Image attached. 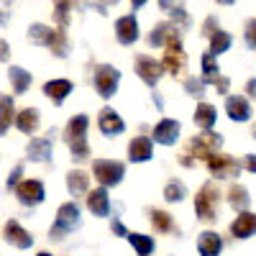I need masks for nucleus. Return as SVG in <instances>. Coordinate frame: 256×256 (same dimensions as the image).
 I'll return each instance as SVG.
<instances>
[{"label": "nucleus", "instance_id": "nucleus-13", "mask_svg": "<svg viewBox=\"0 0 256 256\" xmlns=\"http://www.w3.org/2000/svg\"><path fill=\"white\" fill-rule=\"evenodd\" d=\"M98 126H100V131H102L105 136H118V134H123V128H126L123 118H120L113 108H102V110H100Z\"/></svg>", "mask_w": 256, "mask_h": 256}, {"label": "nucleus", "instance_id": "nucleus-34", "mask_svg": "<svg viewBox=\"0 0 256 256\" xmlns=\"http://www.w3.org/2000/svg\"><path fill=\"white\" fill-rule=\"evenodd\" d=\"M184 195H187V190H184V184H182L180 180H172V182L166 184V190H164V198H166L169 202H180Z\"/></svg>", "mask_w": 256, "mask_h": 256}, {"label": "nucleus", "instance_id": "nucleus-26", "mask_svg": "<svg viewBox=\"0 0 256 256\" xmlns=\"http://www.w3.org/2000/svg\"><path fill=\"white\" fill-rule=\"evenodd\" d=\"M16 126L20 128L24 134H34L38 128V110L36 108H26L16 116Z\"/></svg>", "mask_w": 256, "mask_h": 256}, {"label": "nucleus", "instance_id": "nucleus-1", "mask_svg": "<svg viewBox=\"0 0 256 256\" xmlns=\"http://www.w3.org/2000/svg\"><path fill=\"white\" fill-rule=\"evenodd\" d=\"M28 38L34 41V44L38 46H46L54 52V56L64 59L70 52V44H67V34H64V28H49L44 24H34L28 28Z\"/></svg>", "mask_w": 256, "mask_h": 256}, {"label": "nucleus", "instance_id": "nucleus-12", "mask_svg": "<svg viewBox=\"0 0 256 256\" xmlns=\"http://www.w3.org/2000/svg\"><path fill=\"white\" fill-rule=\"evenodd\" d=\"M180 138V123L172 120V118H164L154 126V141L156 144H164V146H172L174 141Z\"/></svg>", "mask_w": 256, "mask_h": 256}, {"label": "nucleus", "instance_id": "nucleus-27", "mask_svg": "<svg viewBox=\"0 0 256 256\" xmlns=\"http://www.w3.org/2000/svg\"><path fill=\"white\" fill-rule=\"evenodd\" d=\"M218 77H220V67L216 62V54H212V52L202 54V82L205 84H216Z\"/></svg>", "mask_w": 256, "mask_h": 256}, {"label": "nucleus", "instance_id": "nucleus-50", "mask_svg": "<svg viewBox=\"0 0 256 256\" xmlns=\"http://www.w3.org/2000/svg\"><path fill=\"white\" fill-rule=\"evenodd\" d=\"M0 20H3V13H0Z\"/></svg>", "mask_w": 256, "mask_h": 256}, {"label": "nucleus", "instance_id": "nucleus-8", "mask_svg": "<svg viewBox=\"0 0 256 256\" xmlns=\"http://www.w3.org/2000/svg\"><path fill=\"white\" fill-rule=\"evenodd\" d=\"M118 82H120V72L110 64H100L95 70V88L100 92V98H113L118 90Z\"/></svg>", "mask_w": 256, "mask_h": 256}, {"label": "nucleus", "instance_id": "nucleus-48", "mask_svg": "<svg viewBox=\"0 0 256 256\" xmlns=\"http://www.w3.org/2000/svg\"><path fill=\"white\" fill-rule=\"evenodd\" d=\"M251 134H254V138H256V123H254V128H251Z\"/></svg>", "mask_w": 256, "mask_h": 256}, {"label": "nucleus", "instance_id": "nucleus-19", "mask_svg": "<svg viewBox=\"0 0 256 256\" xmlns=\"http://www.w3.org/2000/svg\"><path fill=\"white\" fill-rule=\"evenodd\" d=\"M88 208H90L92 216H100V218L108 216L110 212V198H108V192H105V187L88 192Z\"/></svg>", "mask_w": 256, "mask_h": 256}, {"label": "nucleus", "instance_id": "nucleus-24", "mask_svg": "<svg viewBox=\"0 0 256 256\" xmlns=\"http://www.w3.org/2000/svg\"><path fill=\"white\" fill-rule=\"evenodd\" d=\"M8 77H10V82H13V92H16V95H24V92L31 88V72H26V70L10 67V70H8Z\"/></svg>", "mask_w": 256, "mask_h": 256}, {"label": "nucleus", "instance_id": "nucleus-32", "mask_svg": "<svg viewBox=\"0 0 256 256\" xmlns=\"http://www.w3.org/2000/svg\"><path fill=\"white\" fill-rule=\"evenodd\" d=\"M74 6V0H54V18L59 28H67V18H70V10Z\"/></svg>", "mask_w": 256, "mask_h": 256}, {"label": "nucleus", "instance_id": "nucleus-44", "mask_svg": "<svg viewBox=\"0 0 256 256\" xmlns=\"http://www.w3.org/2000/svg\"><path fill=\"white\" fill-rule=\"evenodd\" d=\"M246 92H248L251 98H256V80H251V82L246 84Z\"/></svg>", "mask_w": 256, "mask_h": 256}, {"label": "nucleus", "instance_id": "nucleus-11", "mask_svg": "<svg viewBox=\"0 0 256 256\" xmlns=\"http://www.w3.org/2000/svg\"><path fill=\"white\" fill-rule=\"evenodd\" d=\"M136 72H138V77L148 84V88H154V84L162 80V64L154 62L152 56H138L136 59Z\"/></svg>", "mask_w": 256, "mask_h": 256}, {"label": "nucleus", "instance_id": "nucleus-3", "mask_svg": "<svg viewBox=\"0 0 256 256\" xmlns=\"http://www.w3.org/2000/svg\"><path fill=\"white\" fill-rule=\"evenodd\" d=\"M220 146H223V136H218V134H200V136H195L187 144V154L190 156H182V162L190 166L192 156L195 159H208L210 154H216Z\"/></svg>", "mask_w": 256, "mask_h": 256}, {"label": "nucleus", "instance_id": "nucleus-20", "mask_svg": "<svg viewBox=\"0 0 256 256\" xmlns=\"http://www.w3.org/2000/svg\"><path fill=\"white\" fill-rule=\"evenodd\" d=\"M26 152L31 162H52V152H54L52 138H31Z\"/></svg>", "mask_w": 256, "mask_h": 256}, {"label": "nucleus", "instance_id": "nucleus-36", "mask_svg": "<svg viewBox=\"0 0 256 256\" xmlns=\"http://www.w3.org/2000/svg\"><path fill=\"white\" fill-rule=\"evenodd\" d=\"M184 90L190 92V95H202V90H205V82L202 80H195V77H190V80H184Z\"/></svg>", "mask_w": 256, "mask_h": 256}, {"label": "nucleus", "instance_id": "nucleus-17", "mask_svg": "<svg viewBox=\"0 0 256 256\" xmlns=\"http://www.w3.org/2000/svg\"><path fill=\"white\" fill-rule=\"evenodd\" d=\"M226 110H228V118L230 120H238V123H244V120L251 118V105L241 95H230L226 100Z\"/></svg>", "mask_w": 256, "mask_h": 256}, {"label": "nucleus", "instance_id": "nucleus-39", "mask_svg": "<svg viewBox=\"0 0 256 256\" xmlns=\"http://www.w3.org/2000/svg\"><path fill=\"white\" fill-rule=\"evenodd\" d=\"M216 31H218V20L210 16V18L205 20V26H202V36H208V38H210V36L216 34Z\"/></svg>", "mask_w": 256, "mask_h": 256}, {"label": "nucleus", "instance_id": "nucleus-49", "mask_svg": "<svg viewBox=\"0 0 256 256\" xmlns=\"http://www.w3.org/2000/svg\"><path fill=\"white\" fill-rule=\"evenodd\" d=\"M38 256H52V254H46V251H41V254H38Z\"/></svg>", "mask_w": 256, "mask_h": 256}, {"label": "nucleus", "instance_id": "nucleus-45", "mask_svg": "<svg viewBox=\"0 0 256 256\" xmlns=\"http://www.w3.org/2000/svg\"><path fill=\"white\" fill-rule=\"evenodd\" d=\"M144 3H146V0H131V6H134V8H141Z\"/></svg>", "mask_w": 256, "mask_h": 256}, {"label": "nucleus", "instance_id": "nucleus-9", "mask_svg": "<svg viewBox=\"0 0 256 256\" xmlns=\"http://www.w3.org/2000/svg\"><path fill=\"white\" fill-rule=\"evenodd\" d=\"M208 169H210V174L212 177H218V180H226V177H236L238 174V162L236 159H230L226 154H210L208 159Z\"/></svg>", "mask_w": 256, "mask_h": 256}, {"label": "nucleus", "instance_id": "nucleus-46", "mask_svg": "<svg viewBox=\"0 0 256 256\" xmlns=\"http://www.w3.org/2000/svg\"><path fill=\"white\" fill-rule=\"evenodd\" d=\"M220 6H230V3H236V0H218Z\"/></svg>", "mask_w": 256, "mask_h": 256}, {"label": "nucleus", "instance_id": "nucleus-28", "mask_svg": "<svg viewBox=\"0 0 256 256\" xmlns=\"http://www.w3.org/2000/svg\"><path fill=\"white\" fill-rule=\"evenodd\" d=\"M228 202H230V208H236V210H246L248 208V202H251V195H248V190L246 187H241V184H233L230 190H228Z\"/></svg>", "mask_w": 256, "mask_h": 256}, {"label": "nucleus", "instance_id": "nucleus-21", "mask_svg": "<svg viewBox=\"0 0 256 256\" xmlns=\"http://www.w3.org/2000/svg\"><path fill=\"white\" fill-rule=\"evenodd\" d=\"M220 248H223V241H220L218 233H212V230H205L202 236H200V241H198L200 256H218Z\"/></svg>", "mask_w": 256, "mask_h": 256}, {"label": "nucleus", "instance_id": "nucleus-33", "mask_svg": "<svg viewBox=\"0 0 256 256\" xmlns=\"http://www.w3.org/2000/svg\"><path fill=\"white\" fill-rule=\"evenodd\" d=\"M230 49V36L226 34V31H216V34H212L210 36V52L212 54H223V52H228Z\"/></svg>", "mask_w": 256, "mask_h": 256}, {"label": "nucleus", "instance_id": "nucleus-29", "mask_svg": "<svg viewBox=\"0 0 256 256\" xmlns=\"http://www.w3.org/2000/svg\"><path fill=\"white\" fill-rule=\"evenodd\" d=\"M174 31H177V26H172V24H159V26H154L152 34H148V44L152 46H164L166 38L172 36Z\"/></svg>", "mask_w": 256, "mask_h": 256}, {"label": "nucleus", "instance_id": "nucleus-25", "mask_svg": "<svg viewBox=\"0 0 256 256\" xmlns=\"http://www.w3.org/2000/svg\"><path fill=\"white\" fill-rule=\"evenodd\" d=\"M216 105H208V102H200L195 108V123L200 128H205V131H210L212 126H216Z\"/></svg>", "mask_w": 256, "mask_h": 256}, {"label": "nucleus", "instance_id": "nucleus-35", "mask_svg": "<svg viewBox=\"0 0 256 256\" xmlns=\"http://www.w3.org/2000/svg\"><path fill=\"white\" fill-rule=\"evenodd\" d=\"M152 223H154V228L162 230V233H169V230L174 228L172 220H169V216H166V212H162V210H154V212H152Z\"/></svg>", "mask_w": 256, "mask_h": 256}, {"label": "nucleus", "instance_id": "nucleus-40", "mask_svg": "<svg viewBox=\"0 0 256 256\" xmlns=\"http://www.w3.org/2000/svg\"><path fill=\"white\" fill-rule=\"evenodd\" d=\"M8 56H10V46H8V41L0 38V62H8Z\"/></svg>", "mask_w": 256, "mask_h": 256}, {"label": "nucleus", "instance_id": "nucleus-5", "mask_svg": "<svg viewBox=\"0 0 256 256\" xmlns=\"http://www.w3.org/2000/svg\"><path fill=\"white\" fill-rule=\"evenodd\" d=\"M218 198H220V192L216 190V184H205L200 190V195L195 198V210H198V216L200 220H216L218 216Z\"/></svg>", "mask_w": 256, "mask_h": 256}, {"label": "nucleus", "instance_id": "nucleus-4", "mask_svg": "<svg viewBox=\"0 0 256 256\" xmlns=\"http://www.w3.org/2000/svg\"><path fill=\"white\" fill-rule=\"evenodd\" d=\"M80 226V208L74 202H64L56 212V223L52 226V238L54 241H62L64 233H70L72 228Z\"/></svg>", "mask_w": 256, "mask_h": 256}, {"label": "nucleus", "instance_id": "nucleus-43", "mask_svg": "<svg viewBox=\"0 0 256 256\" xmlns=\"http://www.w3.org/2000/svg\"><path fill=\"white\" fill-rule=\"evenodd\" d=\"M246 169L256 174V156H246Z\"/></svg>", "mask_w": 256, "mask_h": 256}, {"label": "nucleus", "instance_id": "nucleus-18", "mask_svg": "<svg viewBox=\"0 0 256 256\" xmlns=\"http://www.w3.org/2000/svg\"><path fill=\"white\" fill-rule=\"evenodd\" d=\"M154 156V146H152V138L146 136H138L128 144V159L131 162H148Z\"/></svg>", "mask_w": 256, "mask_h": 256}, {"label": "nucleus", "instance_id": "nucleus-30", "mask_svg": "<svg viewBox=\"0 0 256 256\" xmlns=\"http://www.w3.org/2000/svg\"><path fill=\"white\" fill-rule=\"evenodd\" d=\"M16 113V108H13V100L10 98H0V136H3L8 128H10V123H13V116Z\"/></svg>", "mask_w": 256, "mask_h": 256}, {"label": "nucleus", "instance_id": "nucleus-23", "mask_svg": "<svg viewBox=\"0 0 256 256\" xmlns=\"http://www.w3.org/2000/svg\"><path fill=\"white\" fill-rule=\"evenodd\" d=\"M67 187L74 198L80 195H88V187H90V177L82 172V169H72V172L67 174Z\"/></svg>", "mask_w": 256, "mask_h": 256}, {"label": "nucleus", "instance_id": "nucleus-38", "mask_svg": "<svg viewBox=\"0 0 256 256\" xmlns=\"http://www.w3.org/2000/svg\"><path fill=\"white\" fill-rule=\"evenodd\" d=\"M20 174H24V164H18V166L13 169V174L8 177V182H6V184H8V190H16V187H18V182H20Z\"/></svg>", "mask_w": 256, "mask_h": 256}, {"label": "nucleus", "instance_id": "nucleus-37", "mask_svg": "<svg viewBox=\"0 0 256 256\" xmlns=\"http://www.w3.org/2000/svg\"><path fill=\"white\" fill-rule=\"evenodd\" d=\"M246 44L251 49H256V18H248L246 20Z\"/></svg>", "mask_w": 256, "mask_h": 256}, {"label": "nucleus", "instance_id": "nucleus-6", "mask_svg": "<svg viewBox=\"0 0 256 256\" xmlns=\"http://www.w3.org/2000/svg\"><path fill=\"white\" fill-rule=\"evenodd\" d=\"M123 164L120 162H113V159H98L92 164V174L95 180L102 184V187H116L120 180H123Z\"/></svg>", "mask_w": 256, "mask_h": 256}, {"label": "nucleus", "instance_id": "nucleus-10", "mask_svg": "<svg viewBox=\"0 0 256 256\" xmlns=\"http://www.w3.org/2000/svg\"><path fill=\"white\" fill-rule=\"evenodd\" d=\"M16 195H18V200L24 205L31 208V205H38L41 200H44L46 190H44V182H38V180H24V182H18Z\"/></svg>", "mask_w": 256, "mask_h": 256}, {"label": "nucleus", "instance_id": "nucleus-47", "mask_svg": "<svg viewBox=\"0 0 256 256\" xmlns=\"http://www.w3.org/2000/svg\"><path fill=\"white\" fill-rule=\"evenodd\" d=\"M105 3H108V6H116V3H118V0H105Z\"/></svg>", "mask_w": 256, "mask_h": 256}, {"label": "nucleus", "instance_id": "nucleus-41", "mask_svg": "<svg viewBox=\"0 0 256 256\" xmlns=\"http://www.w3.org/2000/svg\"><path fill=\"white\" fill-rule=\"evenodd\" d=\"M216 88H218V92H228V77H218Z\"/></svg>", "mask_w": 256, "mask_h": 256}, {"label": "nucleus", "instance_id": "nucleus-42", "mask_svg": "<svg viewBox=\"0 0 256 256\" xmlns=\"http://www.w3.org/2000/svg\"><path fill=\"white\" fill-rule=\"evenodd\" d=\"M113 233H116V236H128V233H126V228H123V223L120 220H113Z\"/></svg>", "mask_w": 256, "mask_h": 256}, {"label": "nucleus", "instance_id": "nucleus-15", "mask_svg": "<svg viewBox=\"0 0 256 256\" xmlns=\"http://www.w3.org/2000/svg\"><path fill=\"white\" fill-rule=\"evenodd\" d=\"M116 36L120 44H134V41L138 38V20L134 16H123L116 20Z\"/></svg>", "mask_w": 256, "mask_h": 256}, {"label": "nucleus", "instance_id": "nucleus-16", "mask_svg": "<svg viewBox=\"0 0 256 256\" xmlns=\"http://www.w3.org/2000/svg\"><path fill=\"white\" fill-rule=\"evenodd\" d=\"M230 233H233L236 238H248V236H254V233H256V212L244 210L241 216L230 223Z\"/></svg>", "mask_w": 256, "mask_h": 256}, {"label": "nucleus", "instance_id": "nucleus-2", "mask_svg": "<svg viewBox=\"0 0 256 256\" xmlns=\"http://www.w3.org/2000/svg\"><path fill=\"white\" fill-rule=\"evenodd\" d=\"M88 126H90V118L88 116H74L67 128H64V141H67V146L72 148L74 159H88L90 148H88Z\"/></svg>", "mask_w": 256, "mask_h": 256}, {"label": "nucleus", "instance_id": "nucleus-31", "mask_svg": "<svg viewBox=\"0 0 256 256\" xmlns=\"http://www.w3.org/2000/svg\"><path fill=\"white\" fill-rule=\"evenodd\" d=\"M126 238L131 241V246L138 251V256H148V254L154 251V241L148 238V236H144V233H128Z\"/></svg>", "mask_w": 256, "mask_h": 256}, {"label": "nucleus", "instance_id": "nucleus-22", "mask_svg": "<svg viewBox=\"0 0 256 256\" xmlns=\"http://www.w3.org/2000/svg\"><path fill=\"white\" fill-rule=\"evenodd\" d=\"M44 92H46L49 100H54L59 105V102H64V98L72 92V82L70 80H52V82L44 84Z\"/></svg>", "mask_w": 256, "mask_h": 256}, {"label": "nucleus", "instance_id": "nucleus-14", "mask_svg": "<svg viewBox=\"0 0 256 256\" xmlns=\"http://www.w3.org/2000/svg\"><path fill=\"white\" fill-rule=\"evenodd\" d=\"M6 238H8V244H13L16 248H31V244H34V236H31V233L20 226L18 220H8V223H6Z\"/></svg>", "mask_w": 256, "mask_h": 256}, {"label": "nucleus", "instance_id": "nucleus-7", "mask_svg": "<svg viewBox=\"0 0 256 256\" xmlns=\"http://www.w3.org/2000/svg\"><path fill=\"white\" fill-rule=\"evenodd\" d=\"M166 52H164V70L169 74H180L184 70V52H182V41H180V34L174 31L172 36L166 38Z\"/></svg>", "mask_w": 256, "mask_h": 256}]
</instances>
